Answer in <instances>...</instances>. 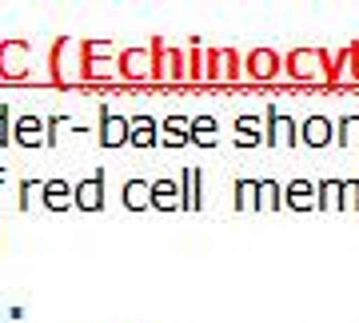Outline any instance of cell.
<instances>
[{
    "label": "cell",
    "instance_id": "6da1fadb",
    "mask_svg": "<svg viewBox=\"0 0 359 323\" xmlns=\"http://www.w3.org/2000/svg\"><path fill=\"white\" fill-rule=\"evenodd\" d=\"M164 40H152V48H124L120 52V76L128 80H152L164 76Z\"/></svg>",
    "mask_w": 359,
    "mask_h": 323
},
{
    "label": "cell",
    "instance_id": "7a4b0ae2",
    "mask_svg": "<svg viewBox=\"0 0 359 323\" xmlns=\"http://www.w3.org/2000/svg\"><path fill=\"white\" fill-rule=\"evenodd\" d=\"M52 80L65 84V88L84 80V44L80 40H56V48H52Z\"/></svg>",
    "mask_w": 359,
    "mask_h": 323
},
{
    "label": "cell",
    "instance_id": "3957f363",
    "mask_svg": "<svg viewBox=\"0 0 359 323\" xmlns=\"http://www.w3.org/2000/svg\"><path fill=\"white\" fill-rule=\"evenodd\" d=\"M120 48H112L108 40H88L84 44V80H112L120 76Z\"/></svg>",
    "mask_w": 359,
    "mask_h": 323
},
{
    "label": "cell",
    "instance_id": "277c9868",
    "mask_svg": "<svg viewBox=\"0 0 359 323\" xmlns=\"http://www.w3.org/2000/svg\"><path fill=\"white\" fill-rule=\"evenodd\" d=\"M332 52L327 48H295L287 52V76L292 80H327Z\"/></svg>",
    "mask_w": 359,
    "mask_h": 323
},
{
    "label": "cell",
    "instance_id": "5b68a950",
    "mask_svg": "<svg viewBox=\"0 0 359 323\" xmlns=\"http://www.w3.org/2000/svg\"><path fill=\"white\" fill-rule=\"evenodd\" d=\"M264 124H268L264 144H299V128H295V120L287 116V112H280L276 104L264 108Z\"/></svg>",
    "mask_w": 359,
    "mask_h": 323
},
{
    "label": "cell",
    "instance_id": "8992f818",
    "mask_svg": "<svg viewBox=\"0 0 359 323\" xmlns=\"http://www.w3.org/2000/svg\"><path fill=\"white\" fill-rule=\"evenodd\" d=\"M72 207H84V212H100L104 207V172H88L80 184H72Z\"/></svg>",
    "mask_w": 359,
    "mask_h": 323
},
{
    "label": "cell",
    "instance_id": "52a82bcc",
    "mask_svg": "<svg viewBox=\"0 0 359 323\" xmlns=\"http://www.w3.org/2000/svg\"><path fill=\"white\" fill-rule=\"evenodd\" d=\"M100 144L104 148H120V144H128V116H120L112 104H104L100 108Z\"/></svg>",
    "mask_w": 359,
    "mask_h": 323
},
{
    "label": "cell",
    "instance_id": "ba28073f",
    "mask_svg": "<svg viewBox=\"0 0 359 323\" xmlns=\"http://www.w3.org/2000/svg\"><path fill=\"white\" fill-rule=\"evenodd\" d=\"M40 204L48 212H68L72 207V184L65 176H52V180L40 184Z\"/></svg>",
    "mask_w": 359,
    "mask_h": 323
},
{
    "label": "cell",
    "instance_id": "9c48e42d",
    "mask_svg": "<svg viewBox=\"0 0 359 323\" xmlns=\"http://www.w3.org/2000/svg\"><path fill=\"white\" fill-rule=\"evenodd\" d=\"M128 144L132 148H152V144H160V124L148 112L128 116Z\"/></svg>",
    "mask_w": 359,
    "mask_h": 323
},
{
    "label": "cell",
    "instance_id": "30bf717a",
    "mask_svg": "<svg viewBox=\"0 0 359 323\" xmlns=\"http://www.w3.org/2000/svg\"><path fill=\"white\" fill-rule=\"evenodd\" d=\"M248 76L276 80V76H280V52H276V48H252V52H248Z\"/></svg>",
    "mask_w": 359,
    "mask_h": 323
},
{
    "label": "cell",
    "instance_id": "8fae6325",
    "mask_svg": "<svg viewBox=\"0 0 359 323\" xmlns=\"http://www.w3.org/2000/svg\"><path fill=\"white\" fill-rule=\"evenodd\" d=\"M13 144H25V148H36L44 144V120L25 112L20 120H13Z\"/></svg>",
    "mask_w": 359,
    "mask_h": 323
},
{
    "label": "cell",
    "instance_id": "7c38bea8",
    "mask_svg": "<svg viewBox=\"0 0 359 323\" xmlns=\"http://www.w3.org/2000/svg\"><path fill=\"white\" fill-rule=\"evenodd\" d=\"M332 136H335V124L327 116H308L304 120V128H299V144H311V148L332 144Z\"/></svg>",
    "mask_w": 359,
    "mask_h": 323
},
{
    "label": "cell",
    "instance_id": "4fadbf2b",
    "mask_svg": "<svg viewBox=\"0 0 359 323\" xmlns=\"http://www.w3.org/2000/svg\"><path fill=\"white\" fill-rule=\"evenodd\" d=\"M200 180H204V168H184V180H180V207L188 212H200L204 200H200Z\"/></svg>",
    "mask_w": 359,
    "mask_h": 323
},
{
    "label": "cell",
    "instance_id": "5bb4252c",
    "mask_svg": "<svg viewBox=\"0 0 359 323\" xmlns=\"http://www.w3.org/2000/svg\"><path fill=\"white\" fill-rule=\"evenodd\" d=\"M283 204L295 207V212H308V207H316V184L304 180V176H295V180L287 184V192H283Z\"/></svg>",
    "mask_w": 359,
    "mask_h": 323
},
{
    "label": "cell",
    "instance_id": "9a60e30c",
    "mask_svg": "<svg viewBox=\"0 0 359 323\" xmlns=\"http://www.w3.org/2000/svg\"><path fill=\"white\" fill-rule=\"evenodd\" d=\"M216 136H219L216 116H196V120H188V144H200V148H216Z\"/></svg>",
    "mask_w": 359,
    "mask_h": 323
},
{
    "label": "cell",
    "instance_id": "2e32d148",
    "mask_svg": "<svg viewBox=\"0 0 359 323\" xmlns=\"http://www.w3.org/2000/svg\"><path fill=\"white\" fill-rule=\"evenodd\" d=\"M160 136H164L160 144H168V148H184V144H188V120L180 116V112L164 116L160 120Z\"/></svg>",
    "mask_w": 359,
    "mask_h": 323
},
{
    "label": "cell",
    "instance_id": "e0dca14e",
    "mask_svg": "<svg viewBox=\"0 0 359 323\" xmlns=\"http://www.w3.org/2000/svg\"><path fill=\"white\" fill-rule=\"evenodd\" d=\"M124 207H128V212H144V207H152V184H148V180H128V184H124Z\"/></svg>",
    "mask_w": 359,
    "mask_h": 323
},
{
    "label": "cell",
    "instance_id": "ac0fdd59",
    "mask_svg": "<svg viewBox=\"0 0 359 323\" xmlns=\"http://www.w3.org/2000/svg\"><path fill=\"white\" fill-rule=\"evenodd\" d=\"M236 207H264V180H236Z\"/></svg>",
    "mask_w": 359,
    "mask_h": 323
},
{
    "label": "cell",
    "instance_id": "d6986e66",
    "mask_svg": "<svg viewBox=\"0 0 359 323\" xmlns=\"http://www.w3.org/2000/svg\"><path fill=\"white\" fill-rule=\"evenodd\" d=\"M152 207H160V212L180 207V184L176 180H156L152 184Z\"/></svg>",
    "mask_w": 359,
    "mask_h": 323
},
{
    "label": "cell",
    "instance_id": "ffe728a7",
    "mask_svg": "<svg viewBox=\"0 0 359 323\" xmlns=\"http://www.w3.org/2000/svg\"><path fill=\"white\" fill-rule=\"evenodd\" d=\"M236 136H240V148H256V144H264V136H259V116H240L236 120Z\"/></svg>",
    "mask_w": 359,
    "mask_h": 323
},
{
    "label": "cell",
    "instance_id": "44dd1931",
    "mask_svg": "<svg viewBox=\"0 0 359 323\" xmlns=\"http://www.w3.org/2000/svg\"><path fill=\"white\" fill-rule=\"evenodd\" d=\"M339 188H344V180H320L316 184V207H339Z\"/></svg>",
    "mask_w": 359,
    "mask_h": 323
},
{
    "label": "cell",
    "instance_id": "7402d4cb",
    "mask_svg": "<svg viewBox=\"0 0 359 323\" xmlns=\"http://www.w3.org/2000/svg\"><path fill=\"white\" fill-rule=\"evenodd\" d=\"M184 72H188V60H184V52H180V48H164V76L184 80Z\"/></svg>",
    "mask_w": 359,
    "mask_h": 323
},
{
    "label": "cell",
    "instance_id": "603a6c76",
    "mask_svg": "<svg viewBox=\"0 0 359 323\" xmlns=\"http://www.w3.org/2000/svg\"><path fill=\"white\" fill-rule=\"evenodd\" d=\"M224 76V48H204V80Z\"/></svg>",
    "mask_w": 359,
    "mask_h": 323
},
{
    "label": "cell",
    "instance_id": "cb8c5ba5",
    "mask_svg": "<svg viewBox=\"0 0 359 323\" xmlns=\"http://www.w3.org/2000/svg\"><path fill=\"white\" fill-rule=\"evenodd\" d=\"M339 207H355L359 212V180H344V188H339Z\"/></svg>",
    "mask_w": 359,
    "mask_h": 323
},
{
    "label": "cell",
    "instance_id": "d4e9b609",
    "mask_svg": "<svg viewBox=\"0 0 359 323\" xmlns=\"http://www.w3.org/2000/svg\"><path fill=\"white\" fill-rule=\"evenodd\" d=\"M240 72H244V64H240V52L224 48V80H236Z\"/></svg>",
    "mask_w": 359,
    "mask_h": 323
},
{
    "label": "cell",
    "instance_id": "484cf974",
    "mask_svg": "<svg viewBox=\"0 0 359 323\" xmlns=\"http://www.w3.org/2000/svg\"><path fill=\"white\" fill-rule=\"evenodd\" d=\"M4 144H13V108L8 104H0V148Z\"/></svg>",
    "mask_w": 359,
    "mask_h": 323
},
{
    "label": "cell",
    "instance_id": "4316f807",
    "mask_svg": "<svg viewBox=\"0 0 359 323\" xmlns=\"http://www.w3.org/2000/svg\"><path fill=\"white\" fill-rule=\"evenodd\" d=\"M40 184L44 180H20V212L32 207V192H40Z\"/></svg>",
    "mask_w": 359,
    "mask_h": 323
},
{
    "label": "cell",
    "instance_id": "83f0119b",
    "mask_svg": "<svg viewBox=\"0 0 359 323\" xmlns=\"http://www.w3.org/2000/svg\"><path fill=\"white\" fill-rule=\"evenodd\" d=\"M264 207H280V184L264 180Z\"/></svg>",
    "mask_w": 359,
    "mask_h": 323
},
{
    "label": "cell",
    "instance_id": "f1b7e54d",
    "mask_svg": "<svg viewBox=\"0 0 359 323\" xmlns=\"http://www.w3.org/2000/svg\"><path fill=\"white\" fill-rule=\"evenodd\" d=\"M0 184H4V168H0Z\"/></svg>",
    "mask_w": 359,
    "mask_h": 323
}]
</instances>
